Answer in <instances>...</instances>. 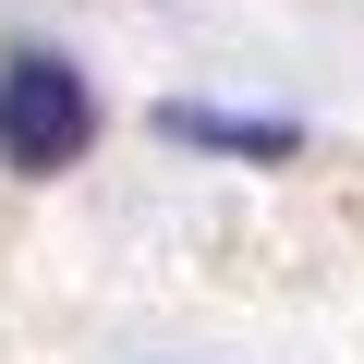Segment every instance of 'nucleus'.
Segmentation results:
<instances>
[{
  "label": "nucleus",
  "instance_id": "obj_1",
  "mask_svg": "<svg viewBox=\"0 0 364 364\" xmlns=\"http://www.w3.org/2000/svg\"><path fill=\"white\" fill-rule=\"evenodd\" d=\"M85 146H97V85L73 73V49L13 37V49H0V170H13V182H49Z\"/></svg>",
  "mask_w": 364,
  "mask_h": 364
},
{
  "label": "nucleus",
  "instance_id": "obj_2",
  "mask_svg": "<svg viewBox=\"0 0 364 364\" xmlns=\"http://www.w3.org/2000/svg\"><path fill=\"white\" fill-rule=\"evenodd\" d=\"M158 134L170 146H207V158H291L304 146L291 109H219V97H158Z\"/></svg>",
  "mask_w": 364,
  "mask_h": 364
}]
</instances>
